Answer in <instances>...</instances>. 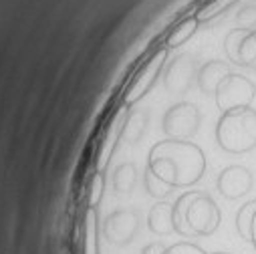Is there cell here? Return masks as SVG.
<instances>
[{"label": "cell", "instance_id": "6da1fadb", "mask_svg": "<svg viewBox=\"0 0 256 254\" xmlns=\"http://www.w3.org/2000/svg\"><path fill=\"white\" fill-rule=\"evenodd\" d=\"M204 172L206 156L196 144L166 140L150 150L144 186L152 198L164 200L178 188L198 184L204 178Z\"/></svg>", "mask_w": 256, "mask_h": 254}, {"label": "cell", "instance_id": "e0dca14e", "mask_svg": "<svg viewBox=\"0 0 256 254\" xmlns=\"http://www.w3.org/2000/svg\"><path fill=\"white\" fill-rule=\"evenodd\" d=\"M148 121H150V115L148 111H132L130 117H127V123H125V130H123V140L130 144V146H136L142 142L146 130H148Z\"/></svg>", "mask_w": 256, "mask_h": 254}, {"label": "cell", "instance_id": "9c48e42d", "mask_svg": "<svg viewBox=\"0 0 256 254\" xmlns=\"http://www.w3.org/2000/svg\"><path fill=\"white\" fill-rule=\"evenodd\" d=\"M224 52L230 65L254 69L256 67V30L232 28L224 38Z\"/></svg>", "mask_w": 256, "mask_h": 254}, {"label": "cell", "instance_id": "5b68a950", "mask_svg": "<svg viewBox=\"0 0 256 254\" xmlns=\"http://www.w3.org/2000/svg\"><path fill=\"white\" fill-rule=\"evenodd\" d=\"M103 238L113 246L132 244L142 228V214L136 208H119L105 216L103 220Z\"/></svg>", "mask_w": 256, "mask_h": 254}, {"label": "cell", "instance_id": "cb8c5ba5", "mask_svg": "<svg viewBox=\"0 0 256 254\" xmlns=\"http://www.w3.org/2000/svg\"><path fill=\"white\" fill-rule=\"evenodd\" d=\"M214 254H232V252H214Z\"/></svg>", "mask_w": 256, "mask_h": 254}, {"label": "cell", "instance_id": "9a60e30c", "mask_svg": "<svg viewBox=\"0 0 256 254\" xmlns=\"http://www.w3.org/2000/svg\"><path fill=\"white\" fill-rule=\"evenodd\" d=\"M115 194H130L138 184V168L132 162H125L115 168L113 178H111Z\"/></svg>", "mask_w": 256, "mask_h": 254}, {"label": "cell", "instance_id": "603a6c76", "mask_svg": "<svg viewBox=\"0 0 256 254\" xmlns=\"http://www.w3.org/2000/svg\"><path fill=\"white\" fill-rule=\"evenodd\" d=\"M166 250H168V246L164 242H152V244L144 246L140 254H166Z\"/></svg>", "mask_w": 256, "mask_h": 254}, {"label": "cell", "instance_id": "5bb4252c", "mask_svg": "<svg viewBox=\"0 0 256 254\" xmlns=\"http://www.w3.org/2000/svg\"><path fill=\"white\" fill-rule=\"evenodd\" d=\"M236 230L244 242L256 244V200H250L240 206L236 214Z\"/></svg>", "mask_w": 256, "mask_h": 254}, {"label": "cell", "instance_id": "8992f818", "mask_svg": "<svg viewBox=\"0 0 256 254\" xmlns=\"http://www.w3.org/2000/svg\"><path fill=\"white\" fill-rule=\"evenodd\" d=\"M166 60H168V48L162 46L144 62V65L140 67V71L136 73V77L132 79V83L127 85V89H125V95H123V103L125 105H130V107L136 105L138 101H142L152 91V87L156 85L158 77L166 69Z\"/></svg>", "mask_w": 256, "mask_h": 254}, {"label": "cell", "instance_id": "4fadbf2b", "mask_svg": "<svg viewBox=\"0 0 256 254\" xmlns=\"http://www.w3.org/2000/svg\"><path fill=\"white\" fill-rule=\"evenodd\" d=\"M148 228L156 236H170V234H174L176 232L174 204H170V202H158L156 206H152V210L148 214Z\"/></svg>", "mask_w": 256, "mask_h": 254}, {"label": "cell", "instance_id": "ac0fdd59", "mask_svg": "<svg viewBox=\"0 0 256 254\" xmlns=\"http://www.w3.org/2000/svg\"><path fill=\"white\" fill-rule=\"evenodd\" d=\"M198 18L196 16H188V18H184L176 28H172V32L168 34V38H166V48L170 50V48H178V46H182L184 42H188L192 36L196 34V30H198Z\"/></svg>", "mask_w": 256, "mask_h": 254}, {"label": "cell", "instance_id": "7402d4cb", "mask_svg": "<svg viewBox=\"0 0 256 254\" xmlns=\"http://www.w3.org/2000/svg\"><path fill=\"white\" fill-rule=\"evenodd\" d=\"M166 254H208V252L194 242H176V244L168 246Z\"/></svg>", "mask_w": 256, "mask_h": 254}, {"label": "cell", "instance_id": "3957f363", "mask_svg": "<svg viewBox=\"0 0 256 254\" xmlns=\"http://www.w3.org/2000/svg\"><path fill=\"white\" fill-rule=\"evenodd\" d=\"M216 144L232 156L252 152L256 148V109L240 107L222 113L216 123Z\"/></svg>", "mask_w": 256, "mask_h": 254}, {"label": "cell", "instance_id": "52a82bcc", "mask_svg": "<svg viewBox=\"0 0 256 254\" xmlns=\"http://www.w3.org/2000/svg\"><path fill=\"white\" fill-rule=\"evenodd\" d=\"M214 97H216V105L222 113H228V111H234L240 107H250L256 97V85L246 75L232 73L220 83Z\"/></svg>", "mask_w": 256, "mask_h": 254}, {"label": "cell", "instance_id": "2e32d148", "mask_svg": "<svg viewBox=\"0 0 256 254\" xmlns=\"http://www.w3.org/2000/svg\"><path fill=\"white\" fill-rule=\"evenodd\" d=\"M83 254H99V218H97V208H87V212H85Z\"/></svg>", "mask_w": 256, "mask_h": 254}, {"label": "cell", "instance_id": "484cf974", "mask_svg": "<svg viewBox=\"0 0 256 254\" xmlns=\"http://www.w3.org/2000/svg\"><path fill=\"white\" fill-rule=\"evenodd\" d=\"M254 30H256V28H254ZM254 69H256V67H254Z\"/></svg>", "mask_w": 256, "mask_h": 254}, {"label": "cell", "instance_id": "ba28073f", "mask_svg": "<svg viewBox=\"0 0 256 254\" xmlns=\"http://www.w3.org/2000/svg\"><path fill=\"white\" fill-rule=\"evenodd\" d=\"M130 105L121 103L115 113L111 115L105 132H103V138L99 142V148H97V156H95V170L105 174L111 158H113V152L117 148V144L123 140V130H125V123H127V117H130Z\"/></svg>", "mask_w": 256, "mask_h": 254}, {"label": "cell", "instance_id": "8fae6325", "mask_svg": "<svg viewBox=\"0 0 256 254\" xmlns=\"http://www.w3.org/2000/svg\"><path fill=\"white\" fill-rule=\"evenodd\" d=\"M252 172L244 166H228L224 168L216 178V190L218 194L226 200H240L252 190Z\"/></svg>", "mask_w": 256, "mask_h": 254}, {"label": "cell", "instance_id": "d4e9b609", "mask_svg": "<svg viewBox=\"0 0 256 254\" xmlns=\"http://www.w3.org/2000/svg\"><path fill=\"white\" fill-rule=\"evenodd\" d=\"M254 250H256V244H254Z\"/></svg>", "mask_w": 256, "mask_h": 254}, {"label": "cell", "instance_id": "ffe728a7", "mask_svg": "<svg viewBox=\"0 0 256 254\" xmlns=\"http://www.w3.org/2000/svg\"><path fill=\"white\" fill-rule=\"evenodd\" d=\"M105 194V174L95 172L89 184V208H97Z\"/></svg>", "mask_w": 256, "mask_h": 254}, {"label": "cell", "instance_id": "d6986e66", "mask_svg": "<svg viewBox=\"0 0 256 254\" xmlns=\"http://www.w3.org/2000/svg\"><path fill=\"white\" fill-rule=\"evenodd\" d=\"M236 2H240V0H208V2L196 12V18H198V22H210L212 18L226 12Z\"/></svg>", "mask_w": 256, "mask_h": 254}, {"label": "cell", "instance_id": "7c38bea8", "mask_svg": "<svg viewBox=\"0 0 256 254\" xmlns=\"http://www.w3.org/2000/svg\"><path fill=\"white\" fill-rule=\"evenodd\" d=\"M232 75V65L226 60H218V58H212V60H206L204 65L198 69V75H196V83L200 87V91L208 97H214L220 83Z\"/></svg>", "mask_w": 256, "mask_h": 254}, {"label": "cell", "instance_id": "277c9868", "mask_svg": "<svg viewBox=\"0 0 256 254\" xmlns=\"http://www.w3.org/2000/svg\"><path fill=\"white\" fill-rule=\"evenodd\" d=\"M202 123V113L194 103L188 101H180L176 105H172L162 119V132L166 134L168 140H180V142H188L192 140Z\"/></svg>", "mask_w": 256, "mask_h": 254}, {"label": "cell", "instance_id": "7a4b0ae2", "mask_svg": "<svg viewBox=\"0 0 256 254\" xmlns=\"http://www.w3.org/2000/svg\"><path fill=\"white\" fill-rule=\"evenodd\" d=\"M222 222L218 204L206 192L190 190L174 202V224L176 234L184 238L212 236Z\"/></svg>", "mask_w": 256, "mask_h": 254}, {"label": "cell", "instance_id": "30bf717a", "mask_svg": "<svg viewBox=\"0 0 256 254\" xmlns=\"http://www.w3.org/2000/svg\"><path fill=\"white\" fill-rule=\"evenodd\" d=\"M196 75H198V69H196L194 56L188 52L178 54L168 62V67L164 71V87L172 95H186L192 89V85H194Z\"/></svg>", "mask_w": 256, "mask_h": 254}, {"label": "cell", "instance_id": "44dd1931", "mask_svg": "<svg viewBox=\"0 0 256 254\" xmlns=\"http://www.w3.org/2000/svg\"><path fill=\"white\" fill-rule=\"evenodd\" d=\"M236 24H238V28L254 30V26H256V6L248 4V6L240 8V12L236 16Z\"/></svg>", "mask_w": 256, "mask_h": 254}]
</instances>
